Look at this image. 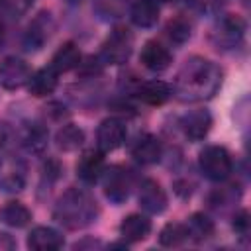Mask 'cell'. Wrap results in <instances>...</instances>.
Segmentation results:
<instances>
[{
    "label": "cell",
    "instance_id": "obj_18",
    "mask_svg": "<svg viewBox=\"0 0 251 251\" xmlns=\"http://www.w3.org/2000/svg\"><path fill=\"white\" fill-rule=\"evenodd\" d=\"M243 31H245V24L239 16H226L218 29H216V37H218V45H224V47H233L235 43H239V39L243 37Z\"/></svg>",
    "mask_w": 251,
    "mask_h": 251
},
{
    "label": "cell",
    "instance_id": "obj_30",
    "mask_svg": "<svg viewBox=\"0 0 251 251\" xmlns=\"http://www.w3.org/2000/svg\"><path fill=\"white\" fill-rule=\"evenodd\" d=\"M233 229L239 233V237H247V233H249V214L245 210H241L233 218Z\"/></svg>",
    "mask_w": 251,
    "mask_h": 251
},
{
    "label": "cell",
    "instance_id": "obj_9",
    "mask_svg": "<svg viewBox=\"0 0 251 251\" xmlns=\"http://www.w3.org/2000/svg\"><path fill=\"white\" fill-rule=\"evenodd\" d=\"M139 61H141V65L145 69H149L153 73H161V71L169 69V65L173 63V55H171V51L163 43L151 39V41H147L143 45Z\"/></svg>",
    "mask_w": 251,
    "mask_h": 251
},
{
    "label": "cell",
    "instance_id": "obj_31",
    "mask_svg": "<svg viewBox=\"0 0 251 251\" xmlns=\"http://www.w3.org/2000/svg\"><path fill=\"white\" fill-rule=\"evenodd\" d=\"M16 247V239L8 233H0V251H10Z\"/></svg>",
    "mask_w": 251,
    "mask_h": 251
},
{
    "label": "cell",
    "instance_id": "obj_19",
    "mask_svg": "<svg viewBox=\"0 0 251 251\" xmlns=\"http://www.w3.org/2000/svg\"><path fill=\"white\" fill-rule=\"evenodd\" d=\"M129 14H131V22L137 27H153L161 14L159 0H135L131 4Z\"/></svg>",
    "mask_w": 251,
    "mask_h": 251
},
{
    "label": "cell",
    "instance_id": "obj_20",
    "mask_svg": "<svg viewBox=\"0 0 251 251\" xmlns=\"http://www.w3.org/2000/svg\"><path fill=\"white\" fill-rule=\"evenodd\" d=\"M78 63H80L78 47L73 41H67L55 51V55L51 57V65L49 67H53L57 73H67V71H73L75 67H78Z\"/></svg>",
    "mask_w": 251,
    "mask_h": 251
},
{
    "label": "cell",
    "instance_id": "obj_3",
    "mask_svg": "<svg viewBox=\"0 0 251 251\" xmlns=\"http://www.w3.org/2000/svg\"><path fill=\"white\" fill-rule=\"evenodd\" d=\"M198 165H200V171L204 173V176L214 182L226 180L233 171L231 155L227 153L226 147H220V145L204 147L198 155Z\"/></svg>",
    "mask_w": 251,
    "mask_h": 251
},
{
    "label": "cell",
    "instance_id": "obj_32",
    "mask_svg": "<svg viewBox=\"0 0 251 251\" xmlns=\"http://www.w3.org/2000/svg\"><path fill=\"white\" fill-rule=\"evenodd\" d=\"M8 137H10V133H8V129H6L4 126H0V145H4V143L8 141Z\"/></svg>",
    "mask_w": 251,
    "mask_h": 251
},
{
    "label": "cell",
    "instance_id": "obj_7",
    "mask_svg": "<svg viewBox=\"0 0 251 251\" xmlns=\"http://www.w3.org/2000/svg\"><path fill=\"white\" fill-rule=\"evenodd\" d=\"M29 76L31 71L27 63L22 61L20 57H6L0 63V86H4L6 90L22 88L24 84H27Z\"/></svg>",
    "mask_w": 251,
    "mask_h": 251
},
{
    "label": "cell",
    "instance_id": "obj_17",
    "mask_svg": "<svg viewBox=\"0 0 251 251\" xmlns=\"http://www.w3.org/2000/svg\"><path fill=\"white\" fill-rule=\"evenodd\" d=\"M57 76L59 73L53 67H43L39 71H35L29 80H27V90L35 96V98H43L53 94V90L57 88Z\"/></svg>",
    "mask_w": 251,
    "mask_h": 251
},
{
    "label": "cell",
    "instance_id": "obj_11",
    "mask_svg": "<svg viewBox=\"0 0 251 251\" xmlns=\"http://www.w3.org/2000/svg\"><path fill=\"white\" fill-rule=\"evenodd\" d=\"M180 127L190 141H200L206 137V133L212 127V116L208 110H202V108L192 110L180 120Z\"/></svg>",
    "mask_w": 251,
    "mask_h": 251
},
{
    "label": "cell",
    "instance_id": "obj_16",
    "mask_svg": "<svg viewBox=\"0 0 251 251\" xmlns=\"http://www.w3.org/2000/svg\"><path fill=\"white\" fill-rule=\"evenodd\" d=\"M149 231H151V222L147 216L141 214H129L120 224V235L129 243L143 241L149 235Z\"/></svg>",
    "mask_w": 251,
    "mask_h": 251
},
{
    "label": "cell",
    "instance_id": "obj_13",
    "mask_svg": "<svg viewBox=\"0 0 251 251\" xmlns=\"http://www.w3.org/2000/svg\"><path fill=\"white\" fill-rule=\"evenodd\" d=\"M161 153H163V147H161V141L155 137V135H139L133 145H131V157L141 163V165H153L161 159Z\"/></svg>",
    "mask_w": 251,
    "mask_h": 251
},
{
    "label": "cell",
    "instance_id": "obj_21",
    "mask_svg": "<svg viewBox=\"0 0 251 251\" xmlns=\"http://www.w3.org/2000/svg\"><path fill=\"white\" fill-rule=\"evenodd\" d=\"M171 94H173V88L167 82H163V80H149V82L141 84L139 90H137L139 100H143L149 106H161V104H165L171 98Z\"/></svg>",
    "mask_w": 251,
    "mask_h": 251
},
{
    "label": "cell",
    "instance_id": "obj_33",
    "mask_svg": "<svg viewBox=\"0 0 251 251\" xmlns=\"http://www.w3.org/2000/svg\"><path fill=\"white\" fill-rule=\"evenodd\" d=\"M2 29H4V24H2V18H0V35H2Z\"/></svg>",
    "mask_w": 251,
    "mask_h": 251
},
{
    "label": "cell",
    "instance_id": "obj_5",
    "mask_svg": "<svg viewBox=\"0 0 251 251\" xmlns=\"http://www.w3.org/2000/svg\"><path fill=\"white\" fill-rule=\"evenodd\" d=\"M27 180L25 163L20 157L4 155L0 157V190L4 192H20L24 190Z\"/></svg>",
    "mask_w": 251,
    "mask_h": 251
},
{
    "label": "cell",
    "instance_id": "obj_26",
    "mask_svg": "<svg viewBox=\"0 0 251 251\" xmlns=\"http://www.w3.org/2000/svg\"><path fill=\"white\" fill-rule=\"evenodd\" d=\"M188 239L184 224H167L159 233V243L165 247H176Z\"/></svg>",
    "mask_w": 251,
    "mask_h": 251
},
{
    "label": "cell",
    "instance_id": "obj_29",
    "mask_svg": "<svg viewBox=\"0 0 251 251\" xmlns=\"http://www.w3.org/2000/svg\"><path fill=\"white\" fill-rule=\"evenodd\" d=\"M33 0H0V12L10 18H20L31 8Z\"/></svg>",
    "mask_w": 251,
    "mask_h": 251
},
{
    "label": "cell",
    "instance_id": "obj_8",
    "mask_svg": "<svg viewBox=\"0 0 251 251\" xmlns=\"http://www.w3.org/2000/svg\"><path fill=\"white\" fill-rule=\"evenodd\" d=\"M96 141H98V149L102 153L114 151L118 147L124 145L126 141V126L122 120L118 118H106L96 131Z\"/></svg>",
    "mask_w": 251,
    "mask_h": 251
},
{
    "label": "cell",
    "instance_id": "obj_25",
    "mask_svg": "<svg viewBox=\"0 0 251 251\" xmlns=\"http://www.w3.org/2000/svg\"><path fill=\"white\" fill-rule=\"evenodd\" d=\"M55 141H57V147L63 149V151H75V149H78L82 145L84 131L75 124H67L57 131Z\"/></svg>",
    "mask_w": 251,
    "mask_h": 251
},
{
    "label": "cell",
    "instance_id": "obj_4",
    "mask_svg": "<svg viewBox=\"0 0 251 251\" xmlns=\"http://www.w3.org/2000/svg\"><path fill=\"white\" fill-rule=\"evenodd\" d=\"M133 51V33L127 27H116L104 39L100 49V59L108 65H122L129 59Z\"/></svg>",
    "mask_w": 251,
    "mask_h": 251
},
{
    "label": "cell",
    "instance_id": "obj_14",
    "mask_svg": "<svg viewBox=\"0 0 251 251\" xmlns=\"http://www.w3.org/2000/svg\"><path fill=\"white\" fill-rule=\"evenodd\" d=\"M65 245V237L47 226H37L29 231L27 235V247L35 251H51V249H61Z\"/></svg>",
    "mask_w": 251,
    "mask_h": 251
},
{
    "label": "cell",
    "instance_id": "obj_10",
    "mask_svg": "<svg viewBox=\"0 0 251 251\" xmlns=\"http://www.w3.org/2000/svg\"><path fill=\"white\" fill-rule=\"evenodd\" d=\"M139 206L149 214H161L167 208V194L153 178H145L139 186Z\"/></svg>",
    "mask_w": 251,
    "mask_h": 251
},
{
    "label": "cell",
    "instance_id": "obj_22",
    "mask_svg": "<svg viewBox=\"0 0 251 251\" xmlns=\"http://www.w3.org/2000/svg\"><path fill=\"white\" fill-rule=\"evenodd\" d=\"M0 222L10 227H24L31 222V212L22 202H6L0 208Z\"/></svg>",
    "mask_w": 251,
    "mask_h": 251
},
{
    "label": "cell",
    "instance_id": "obj_6",
    "mask_svg": "<svg viewBox=\"0 0 251 251\" xmlns=\"http://www.w3.org/2000/svg\"><path fill=\"white\" fill-rule=\"evenodd\" d=\"M131 190V175L127 169L116 165L110 167L108 171L104 169V194L108 200L122 204Z\"/></svg>",
    "mask_w": 251,
    "mask_h": 251
},
{
    "label": "cell",
    "instance_id": "obj_2",
    "mask_svg": "<svg viewBox=\"0 0 251 251\" xmlns=\"http://www.w3.org/2000/svg\"><path fill=\"white\" fill-rule=\"evenodd\" d=\"M98 216V206L94 198L82 188H69L61 194L55 204L53 218L65 229H82L92 224Z\"/></svg>",
    "mask_w": 251,
    "mask_h": 251
},
{
    "label": "cell",
    "instance_id": "obj_1",
    "mask_svg": "<svg viewBox=\"0 0 251 251\" xmlns=\"http://www.w3.org/2000/svg\"><path fill=\"white\" fill-rule=\"evenodd\" d=\"M222 84V71L204 57H190L176 75L175 94L182 102H198L212 98Z\"/></svg>",
    "mask_w": 251,
    "mask_h": 251
},
{
    "label": "cell",
    "instance_id": "obj_15",
    "mask_svg": "<svg viewBox=\"0 0 251 251\" xmlns=\"http://www.w3.org/2000/svg\"><path fill=\"white\" fill-rule=\"evenodd\" d=\"M51 31H53V22H51V16L41 12L27 27L25 31V37H24V43L27 49H39L43 47V43L51 37Z\"/></svg>",
    "mask_w": 251,
    "mask_h": 251
},
{
    "label": "cell",
    "instance_id": "obj_28",
    "mask_svg": "<svg viewBox=\"0 0 251 251\" xmlns=\"http://www.w3.org/2000/svg\"><path fill=\"white\" fill-rule=\"evenodd\" d=\"M45 141H47V133L43 127H39V126L27 127V131L24 135V143L29 151H41L45 147Z\"/></svg>",
    "mask_w": 251,
    "mask_h": 251
},
{
    "label": "cell",
    "instance_id": "obj_12",
    "mask_svg": "<svg viewBox=\"0 0 251 251\" xmlns=\"http://www.w3.org/2000/svg\"><path fill=\"white\" fill-rule=\"evenodd\" d=\"M104 175V157H102V151H84L76 163V176L86 182V184H92L96 182L100 176Z\"/></svg>",
    "mask_w": 251,
    "mask_h": 251
},
{
    "label": "cell",
    "instance_id": "obj_23",
    "mask_svg": "<svg viewBox=\"0 0 251 251\" xmlns=\"http://www.w3.org/2000/svg\"><path fill=\"white\" fill-rule=\"evenodd\" d=\"M184 227H186L188 237L194 239V241H204V239L214 235V222L202 212L192 214L188 218V222L184 224Z\"/></svg>",
    "mask_w": 251,
    "mask_h": 251
},
{
    "label": "cell",
    "instance_id": "obj_27",
    "mask_svg": "<svg viewBox=\"0 0 251 251\" xmlns=\"http://www.w3.org/2000/svg\"><path fill=\"white\" fill-rule=\"evenodd\" d=\"M167 35H169L173 41H176V43L186 41V39L190 37V25H188V22L182 20V18L171 20L169 25H167Z\"/></svg>",
    "mask_w": 251,
    "mask_h": 251
},
{
    "label": "cell",
    "instance_id": "obj_24",
    "mask_svg": "<svg viewBox=\"0 0 251 251\" xmlns=\"http://www.w3.org/2000/svg\"><path fill=\"white\" fill-rule=\"evenodd\" d=\"M127 8H129V0H92L94 14L104 22L120 20L122 16H126Z\"/></svg>",
    "mask_w": 251,
    "mask_h": 251
}]
</instances>
